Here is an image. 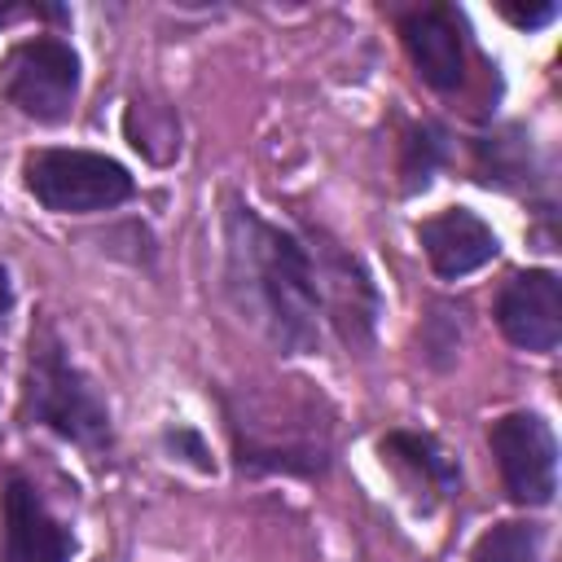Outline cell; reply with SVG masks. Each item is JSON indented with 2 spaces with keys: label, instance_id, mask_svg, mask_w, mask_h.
Here are the masks:
<instances>
[{
  "label": "cell",
  "instance_id": "6da1fadb",
  "mask_svg": "<svg viewBox=\"0 0 562 562\" xmlns=\"http://www.w3.org/2000/svg\"><path fill=\"white\" fill-rule=\"evenodd\" d=\"M228 290L281 351L321 347L325 312L312 250L303 237L259 220L250 206L228 211Z\"/></svg>",
  "mask_w": 562,
  "mask_h": 562
},
{
  "label": "cell",
  "instance_id": "7a4b0ae2",
  "mask_svg": "<svg viewBox=\"0 0 562 562\" xmlns=\"http://www.w3.org/2000/svg\"><path fill=\"white\" fill-rule=\"evenodd\" d=\"M26 413L88 452H101L110 443V408L97 386L66 360V347L53 329L31 334Z\"/></svg>",
  "mask_w": 562,
  "mask_h": 562
},
{
  "label": "cell",
  "instance_id": "3957f363",
  "mask_svg": "<svg viewBox=\"0 0 562 562\" xmlns=\"http://www.w3.org/2000/svg\"><path fill=\"white\" fill-rule=\"evenodd\" d=\"M22 171L35 202L57 215L110 211L136 193V180L127 176V167L92 149H35L26 154Z\"/></svg>",
  "mask_w": 562,
  "mask_h": 562
},
{
  "label": "cell",
  "instance_id": "277c9868",
  "mask_svg": "<svg viewBox=\"0 0 562 562\" xmlns=\"http://www.w3.org/2000/svg\"><path fill=\"white\" fill-rule=\"evenodd\" d=\"M79 92V57L57 35H31L4 57V97L35 123H66Z\"/></svg>",
  "mask_w": 562,
  "mask_h": 562
},
{
  "label": "cell",
  "instance_id": "5b68a950",
  "mask_svg": "<svg viewBox=\"0 0 562 562\" xmlns=\"http://www.w3.org/2000/svg\"><path fill=\"white\" fill-rule=\"evenodd\" d=\"M501 483L518 505H549L558 492V443L540 413H505L487 430Z\"/></svg>",
  "mask_w": 562,
  "mask_h": 562
},
{
  "label": "cell",
  "instance_id": "8992f818",
  "mask_svg": "<svg viewBox=\"0 0 562 562\" xmlns=\"http://www.w3.org/2000/svg\"><path fill=\"white\" fill-rule=\"evenodd\" d=\"M496 325L522 351H553L562 338V281L549 268H527L496 294Z\"/></svg>",
  "mask_w": 562,
  "mask_h": 562
},
{
  "label": "cell",
  "instance_id": "52a82bcc",
  "mask_svg": "<svg viewBox=\"0 0 562 562\" xmlns=\"http://www.w3.org/2000/svg\"><path fill=\"white\" fill-rule=\"evenodd\" d=\"M4 531H0V562H70L75 553V536L61 518H53V509L44 505V496L13 479L4 487Z\"/></svg>",
  "mask_w": 562,
  "mask_h": 562
},
{
  "label": "cell",
  "instance_id": "ba28073f",
  "mask_svg": "<svg viewBox=\"0 0 562 562\" xmlns=\"http://www.w3.org/2000/svg\"><path fill=\"white\" fill-rule=\"evenodd\" d=\"M307 250H312V272H316L325 321H334L342 329V338H364L373 329V312H378L369 277L360 272V263L351 255H342L325 237H312Z\"/></svg>",
  "mask_w": 562,
  "mask_h": 562
},
{
  "label": "cell",
  "instance_id": "9c48e42d",
  "mask_svg": "<svg viewBox=\"0 0 562 562\" xmlns=\"http://www.w3.org/2000/svg\"><path fill=\"white\" fill-rule=\"evenodd\" d=\"M417 241H422L435 277H443V281H457V277L479 272L501 250L496 246V233L474 211H465V206H448V211L422 220L417 224Z\"/></svg>",
  "mask_w": 562,
  "mask_h": 562
},
{
  "label": "cell",
  "instance_id": "30bf717a",
  "mask_svg": "<svg viewBox=\"0 0 562 562\" xmlns=\"http://www.w3.org/2000/svg\"><path fill=\"white\" fill-rule=\"evenodd\" d=\"M400 35H404V48H408L417 75L430 88L452 92L465 79V40H461V22L452 18V9H443V4L417 9L400 22Z\"/></svg>",
  "mask_w": 562,
  "mask_h": 562
},
{
  "label": "cell",
  "instance_id": "8fae6325",
  "mask_svg": "<svg viewBox=\"0 0 562 562\" xmlns=\"http://www.w3.org/2000/svg\"><path fill=\"white\" fill-rule=\"evenodd\" d=\"M382 452H386L391 461H400L422 487H430V492H439V496H452V492L461 487V470H457V461L439 448L435 435L391 430V435L382 439Z\"/></svg>",
  "mask_w": 562,
  "mask_h": 562
},
{
  "label": "cell",
  "instance_id": "7c38bea8",
  "mask_svg": "<svg viewBox=\"0 0 562 562\" xmlns=\"http://www.w3.org/2000/svg\"><path fill=\"white\" fill-rule=\"evenodd\" d=\"M544 527L536 522H496L470 549V562H540Z\"/></svg>",
  "mask_w": 562,
  "mask_h": 562
},
{
  "label": "cell",
  "instance_id": "4fadbf2b",
  "mask_svg": "<svg viewBox=\"0 0 562 562\" xmlns=\"http://www.w3.org/2000/svg\"><path fill=\"white\" fill-rule=\"evenodd\" d=\"M443 158V132L439 127H417L408 140H404V176H408V193L413 189H426L430 184V171L439 167Z\"/></svg>",
  "mask_w": 562,
  "mask_h": 562
},
{
  "label": "cell",
  "instance_id": "5bb4252c",
  "mask_svg": "<svg viewBox=\"0 0 562 562\" xmlns=\"http://www.w3.org/2000/svg\"><path fill=\"white\" fill-rule=\"evenodd\" d=\"M501 13H505L518 31H536V26H544V22H553V18H558V4H553V0H544V4H527V9L501 4Z\"/></svg>",
  "mask_w": 562,
  "mask_h": 562
},
{
  "label": "cell",
  "instance_id": "9a60e30c",
  "mask_svg": "<svg viewBox=\"0 0 562 562\" xmlns=\"http://www.w3.org/2000/svg\"><path fill=\"white\" fill-rule=\"evenodd\" d=\"M9 312H13V285H9V272H4V263H0V329H4Z\"/></svg>",
  "mask_w": 562,
  "mask_h": 562
}]
</instances>
